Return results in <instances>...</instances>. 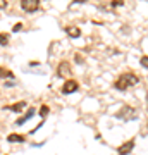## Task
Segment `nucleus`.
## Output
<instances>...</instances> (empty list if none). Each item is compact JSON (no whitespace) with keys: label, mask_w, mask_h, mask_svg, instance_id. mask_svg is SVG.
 I'll return each mask as SVG.
<instances>
[{"label":"nucleus","mask_w":148,"mask_h":155,"mask_svg":"<svg viewBox=\"0 0 148 155\" xmlns=\"http://www.w3.org/2000/svg\"><path fill=\"white\" fill-rule=\"evenodd\" d=\"M140 83V78L136 74H133V72H124L121 76L117 78V81L114 83V88L119 90V91H126L127 88H133V86H136Z\"/></svg>","instance_id":"nucleus-1"},{"label":"nucleus","mask_w":148,"mask_h":155,"mask_svg":"<svg viewBox=\"0 0 148 155\" xmlns=\"http://www.w3.org/2000/svg\"><path fill=\"white\" fill-rule=\"evenodd\" d=\"M136 109H133L131 105H126V107H122L121 110L115 114V117L117 119H122V121H131V119H136Z\"/></svg>","instance_id":"nucleus-2"},{"label":"nucleus","mask_w":148,"mask_h":155,"mask_svg":"<svg viewBox=\"0 0 148 155\" xmlns=\"http://www.w3.org/2000/svg\"><path fill=\"white\" fill-rule=\"evenodd\" d=\"M72 74V71H71V64L67 61H62L59 66H57V76L59 78H69Z\"/></svg>","instance_id":"nucleus-3"},{"label":"nucleus","mask_w":148,"mask_h":155,"mask_svg":"<svg viewBox=\"0 0 148 155\" xmlns=\"http://www.w3.org/2000/svg\"><path fill=\"white\" fill-rule=\"evenodd\" d=\"M21 7H22V11H26V12H36L40 7V0H22Z\"/></svg>","instance_id":"nucleus-4"},{"label":"nucleus","mask_w":148,"mask_h":155,"mask_svg":"<svg viewBox=\"0 0 148 155\" xmlns=\"http://www.w3.org/2000/svg\"><path fill=\"white\" fill-rule=\"evenodd\" d=\"M77 88H79V83L74 81V79H71V81H66V83H64V86H62V93L64 95L74 93V91H77Z\"/></svg>","instance_id":"nucleus-5"},{"label":"nucleus","mask_w":148,"mask_h":155,"mask_svg":"<svg viewBox=\"0 0 148 155\" xmlns=\"http://www.w3.org/2000/svg\"><path fill=\"white\" fill-rule=\"evenodd\" d=\"M133 148H134V140H129L127 143L121 145V147L117 148V153L119 155H129L133 152Z\"/></svg>","instance_id":"nucleus-6"},{"label":"nucleus","mask_w":148,"mask_h":155,"mask_svg":"<svg viewBox=\"0 0 148 155\" xmlns=\"http://www.w3.org/2000/svg\"><path fill=\"white\" fill-rule=\"evenodd\" d=\"M33 116H35V109H31V107H29V110H28L26 114H24V116L21 117V119H17L16 124H17V126H21V124H24V122H26L28 119H31Z\"/></svg>","instance_id":"nucleus-7"},{"label":"nucleus","mask_w":148,"mask_h":155,"mask_svg":"<svg viewBox=\"0 0 148 155\" xmlns=\"http://www.w3.org/2000/svg\"><path fill=\"white\" fill-rule=\"evenodd\" d=\"M66 33L71 36V38H79L81 36V31H79V28H76V26H72V28H66Z\"/></svg>","instance_id":"nucleus-8"},{"label":"nucleus","mask_w":148,"mask_h":155,"mask_svg":"<svg viewBox=\"0 0 148 155\" xmlns=\"http://www.w3.org/2000/svg\"><path fill=\"white\" fill-rule=\"evenodd\" d=\"M7 141H11V143H22V141H26L22 134H9L7 136Z\"/></svg>","instance_id":"nucleus-9"},{"label":"nucleus","mask_w":148,"mask_h":155,"mask_svg":"<svg viewBox=\"0 0 148 155\" xmlns=\"http://www.w3.org/2000/svg\"><path fill=\"white\" fill-rule=\"evenodd\" d=\"M26 107V102H19V104H14V105H7V110H14V112H21L22 109Z\"/></svg>","instance_id":"nucleus-10"},{"label":"nucleus","mask_w":148,"mask_h":155,"mask_svg":"<svg viewBox=\"0 0 148 155\" xmlns=\"http://www.w3.org/2000/svg\"><path fill=\"white\" fill-rule=\"evenodd\" d=\"M0 78H14V72L5 67H0Z\"/></svg>","instance_id":"nucleus-11"},{"label":"nucleus","mask_w":148,"mask_h":155,"mask_svg":"<svg viewBox=\"0 0 148 155\" xmlns=\"http://www.w3.org/2000/svg\"><path fill=\"white\" fill-rule=\"evenodd\" d=\"M9 35L7 33H0V45H2V47H5V45H9Z\"/></svg>","instance_id":"nucleus-12"},{"label":"nucleus","mask_w":148,"mask_h":155,"mask_svg":"<svg viewBox=\"0 0 148 155\" xmlns=\"http://www.w3.org/2000/svg\"><path fill=\"white\" fill-rule=\"evenodd\" d=\"M48 110H50V109H48V105H41V109H40V112H38V114H40V116H41V117L45 119V117L48 116Z\"/></svg>","instance_id":"nucleus-13"},{"label":"nucleus","mask_w":148,"mask_h":155,"mask_svg":"<svg viewBox=\"0 0 148 155\" xmlns=\"http://www.w3.org/2000/svg\"><path fill=\"white\" fill-rule=\"evenodd\" d=\"M140 64H141L145 69H148V55H143L141 59H140Z\"/></svg>","instance_id":"nucleus-14"},{"label":"nucleus","mask_w":148,"mask_h":155,"mask_svg":"<svg viewBox=\"0 0 148 155\" xmlns=\"http://www.w3.org/2000/svg\"><path fill=\"white\" fill-rule=\"evenodd\" d=\"M74 62H76V64H83V62H84V59H83V55L76 54V55H74Z\"/></svg>","instance_id":"nucleus-15"},{"label":"nucleus","mask_w":148,"mask_h":155,"mask_svg":"<svg viewBox=\"0 0 148 155\" xmlns=\"http://www.w3.org/2000/svg\"><path fill=\"white\" fill-rule=\"evenodd\" d=\"M122 4H124L122 0H114V2H112V7H121Z\"/></svg>","instance_id":"nucleus-16"},{"label":"nucleus","mask_w":148,"mask_h":155,"mask_svg":"<svg viewBox=\"0 0 148 155\" xmlns=\"http://www.w3.org/2000/svg\"><path fill=\"white\" fill-rule=\"evenodd\" d=\"M21 28H22V24H21V22H17V24H16L12 29H14V31H21Z\"/></svg>","instance_id":"nucleus-17"},{"label":"nucleus","mask_w":148,"mask_h":155,"mask_svg":"<svg viewBox=\"0 0 148 155\" xmlns=\"http://www.w3.org/2000/svg\"><path fill=\"white\" fill-rule=\"evenodd\" d=\"M5 5H7V2H4V0H0V9H4Z\"/></svg>","instance_id":"nucleus-18"}]
</instances>
